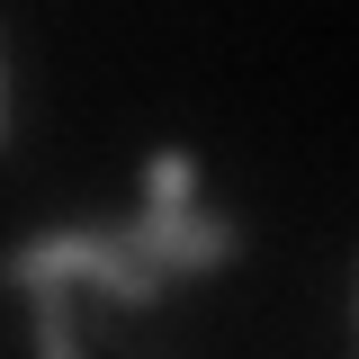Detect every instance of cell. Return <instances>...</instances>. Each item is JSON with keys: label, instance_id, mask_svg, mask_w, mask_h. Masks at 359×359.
<instances>
[{"label": "cell", "instance_id": "4", "mask_svg": "<svg viewBox=\"0 0 359 359\" xmlns=\"http://www.w3.org/2000/svg\"><path fill=\"white\" fill-rule=\"evenodd\" d=\"M198 198V162L180 153V144H162L153 162H144V207H189Z\"/></svg>", "mask_w": 359, "mask_h": 359}, {"label": "cell", "instance_id": "3", "mask_svg": "<svg viewBox=\"0 0 359 359\" xmlns=\"http://www.w3.org/2000/svg\"><path fill=\"white\" fill-rule=\"evenodd\" d=\"M18 297L36 306V351H45V359H72V351H81V314H72V297H81V287L36 278V287H18Z\"/></svg>", "mask_w": 359, "mask_h": 359}, {"label": "cell", "instance_id": "2", "mask_svg": "<svg viewBox=\"0 0 359 359\" xmlns=\"http://www.w3.org/2000/svg\"><path fill=\"white\" fill-rule=\"evenodd\" d=\"M117 243L180 278V269H224V261H243L252 233H243L233 216H207V207L189 198V207H144V216H126V224H117Z\"/></svg>", "mask_w": 359, "mask_h": 359}, {"label": "cell", "instance_id": "6", "mask_svg": "<svg viewBox=\"0 0 359 359\" xmlns=\"http://www.w3.org/2000/svg\"><path fill=\"white\" fill-rule=\"evenodd\" d=\"M351 323H359V297H351Z\"/></svg>", "mask_w": 359, "mask_h": 359}, {"label": "cell", "instance_id": "5", "mask_svg": "<svg viewBox=\"0 0 359 359\" xmlns=\"http://www.w3.org/2000/svg\"><path fill=\"white\" fill-rule=\"evenodd\" d=\"M0 153H9V63H0Z\"/></svg>", "mask_w": 359, "mask_h": 359}, {"label": "cell", "instance_id": "1", "mask_svg": "<svg viewBox=\"0 0 359 359\" xmlns=\"http://www.w3.org/2000/svg\"><path fill=\"white\" fill-rule=\"evenodd\" d=\"M9 287H36V278H63V287H81V297H108V306L126 314H153L171 297V269H153L144 252L117 243V224H63V233H36V243H18L9 261H0Z\"/></svg>", "mask_w": 359, "mask_h": 359}]
</instances>
